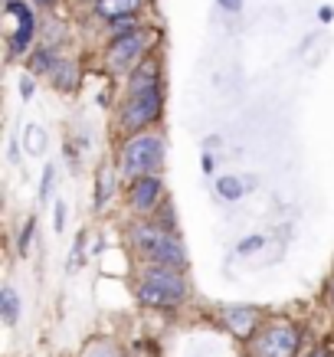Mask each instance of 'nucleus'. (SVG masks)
Here are the masks:
<instances>
[{"label": "nucleus", "mask_w": 334, "mask_h": 357, "mask_svg": "<svg viewBox=\"0 0 334 357\" xmlns=\"http://www.w3.org/2000/svg\"><path fill=\"white\" fill-rule=\"evenodd\" d=\"M243 190H246V184H243L239 177H220V181H216V194L223 197V200H239Z\"/></svg>", "instance_id": "obj_14"}, {"label": "nucleus", "mask_w": 334, "mask_h": 357, "mask_svg": "<svg viewBox=\"0 0 334 357\" xmlns=\"http://www.w3.org/2000/svg\"><path fill=\"white\" fill-rule=\"evenodd\" d=\"M256 246H262V236H252V239H246V243L239 246V252H249V249H256Z\"/></svg>", "instance_id": "obj_21"}, {"label": "nucleus", "mask_w": 334, "mask_h": 357, "mask_svg": "<svg viewBox=\"0 0 334 357\" xmlns=\"http://www.w3.org/2000/svg\"><path fill=\"white\" fill-rule=\"evenodd\" d=\"M63 223H66V206L56 204V229H63Z\"/></svg>", "instance_id": "obj_22"}, {"label": "nucleus", "mask_w": 334, "mask_h": 357, "mask_svg": "<svg viewBox=\"0 0 334 357\" xmlns=\"http://www.w3.org/2000/svg\"><path fill=\"white\" fill-rule=\"evenodd\" d=\"M50 76H53V82L59 89H73V86H76V69H73L69 63H56Z\"/></svg>", "instance_id": "obj_15"}, {"label": "nucleus", "mask_w": 334, "mask_h": 357, "mask_svg": "<svg viewBox=\"0 0 334 357\" xmlns=\"http://www.w3.org/2000/svg\"><path fill=\"white\" fill-rule=\"evenodd\" d=\"M0 314H3V325H17L20 321V298L13 292V285H7L0 292Z\"/></svg>", "instance_id": "obj_12"}, {"label": "nucleus", "mask_w": 334, "mask_h": 357, "mask_svg": "<svg viewBox=\"0 0 334 357\" xmlns=\"http://www.w3.org/2000/svg\"><path fill=\"white\" fill-rule=\"evenodd\" d=\"M131 239H135V246L141 249V256L151 259L154 266H167V269H183V266H187V249H183L181 239L174 236V233H167V229L141 223V227L131 229Z\"/></svg>", "instance_id": "obj_1"}, {"label": "nucleus", "mask_w": 334, "mask_h": 357, "mask_svg": "<svg viewBox=\"0 0 334 357\" xmlns=\"http://www.w3.org/2000/svg\"><path fill=\"white\" fill-rule=\"evenodd\" d=\"M331 305H334V285H331Z\"/></svg>", "instance_id": "obj_26"}, {"label": "nucleus", "mask_w": 334, "mask_h": 357, "mask_svg": "<svg viewBox=\"0 0 334 357\" xmlns=\"http://www.w3.org/2000/svg\"><path fill=\"white\" fill-rule=\"evenodd\" d=\"M26 154H43V148H46V135H43V128L40 125H26Z\"/></svg>", "instance_id": "obj_16"}, {"label": "nucleus", "mask_w": 334, "mask_h": 357, "mask_svg": "<svg viewBox=\"0 0 334 357\" xmlns=\"http://www.w3.org/2000/svg\"><path fill=\"white\" fill-rule=\"evenodd\" d=\"M112 190H115V174H112V167H98V174H96V206H105V200L112 197Z\"/></svg>", "instance_id": "obj_13"}, {"label": "nucleus", "mask_w": 334, "mask_h": 357, "mask_svg": "<svg viewBox=\"0 0 334 357\" xmlns=\"http://www.w3.org/2000/svg\"><path fill=\"white\" fill-rule=\"evenodd\" d=\"M148 89H158V63H154V59H144V63L131 73L128 96H135V92H148Z\"/></svg>", "instance_id": "obj_10"}, {"label": "nucleus", "mask_w": 334, "mask_h": 357, "mask_svg": "<svg viewBox=\"0 0 334 357\" xmlns=\"http://www.w3.org/2000/svg\"><path fill=\"white\" fill-rule=\"evenodd\" d=\"M223 325H227L229 335L249 341L259 328V312L252 308V305H229L227 312H223Z\"/></svg>", "instance_id": "obj_8"}, {"label": "nucleus", "mask_w": 334, "mask_h": 357, "mask_svg": "<svg viewBox=\"0 0 334 357\" xmlns=\"http://www.w3.org/2000/svg\"><path fill=\"white\" fill-rule=\"evenodd\" d=\"M161 194H164V184H161V177H158V174H148V177L131 181V206L141 210V213L154 210L158 200H161Z\"/></svg>", "instance_id": "obj_9"}, {"label": "nucleus", "mask_w": 334, "mask_h": 357, "mask_svg": "<svg viewBox=\"0 0 334 357\" xmlns=\"http://www.w3.org/2000/svg\"><path fill=\"white\" fill-rule=\"evenodd\" d=\"M33 229H36V220H26V227H23V233H20V256H26V252H30Z\"/></svg>", "instance_id": "obj_19"}, {"label": "nucleus", "mask_w": 334, "mask_h": 357, "mask_svg": "<svg viewBox=\"0 0 334 357\" xmlns=\"http://www.w3.org/2000/svg\"><path fill=\"white\" fill-rule=\"evenodd\" d=\"M144 46H148V33H141V30L121 33V36H115V43L108 50V63L115 66V69H131V63L144 53Z\"/></svg>", "instance_id": "obj_6"}, {"label": "nucleus", "mask_w": 334, "mask_h": 357, "mask_svg": "<svg viewBox=\"0 0 334 357\" xmlns=\"http://www.w3.org/2000/svg\"><path fill=\"white\" fill-rule=\"evenodd\" d=\"M298 328L291 321H269V325L252 335V351L256 357H295L298 354Z\"/></svg>", "instance_id": "obj_4"}, {"label": "nucleus", "mask_w": 334, "mask_h": 357, "mask_svg": "<svg viewBox=\"0 0 334 357\" xmlns=\"http://www.w3.org/2000/svg\"><path fill=\"white\" fill-rule=\"evenodd\" d=\"M20 96H23V98H30V96H33V79H26V76L20 79Z\"/></svg>", "instance_id": "obj_20"}, {"label": "nucleus", "mask_w": 334, "mask_h": 357, "mask_svg": "<svg viewBox=\"0 0 334 357\" xmlns=\"http://www.w3.org/2000/svg\"><path fill=\"white\" fill-rule=\"evenodd\" d=\"M7 13L17 17V33L10 36V56H23L26 46H30L33 33H36V20H33V10L23 3V0H7Z\"/></svg>", "instance_id": "obj_7"}, {"label": "nucleus", "mask_w": 334, "mask_h": 357, "mask_svg": "<svg viewBox=\"0 0 334 357\" xmlns=\"http://www.w3.org/2000/svg\"><path fill=\"white\" fill-rule=\"evenodd\" d=\"M161 115V89H148V92H135L125 102L121 112V125L125 128H144Z\"/></svg>", "instance_id": "obj_5"}, {"label": "nucleus", "mask_w": 334, "mask_h": 357, "mask_svg": "<svg viewBox=\"0 0 334 357\" xmlns=\"http://www.w3.org/2000/svg\"><path fill=\"white\" fill-rule=\"evenodd\" d=\"M53 181H56V167H53V164H46V167H43V184H40V200H50Z\"/></svg>", "instance_id": "obj_18"}, {"label": "nucleus", "mask_w": 334, "mask_h": 357, "mask_svg": "<svg viewBox=\"0 0 334 357\" xmlns=\"http://www.w3.org/2000/svg\"><path fill=\"white\" fill-rule=\"evenodd\" d=\"M161 164H164V141L154 138V135H138V138H131L121 148V171L131 181L158 174Z\"/></svg>", "instance_id": "obj_3"}, {"label": "nucleus", "mask_w": 334, "mask_h": 357, "mask_svg": "<svg viewBox=\"0 0 334 357\" xmlns=\"http://www.w3.org/2000/svg\"><path fill=\"white\" fill-rule=\"evenodd\" d=\"M36 3H50V0H36Z\"/></svg>", "instance_id": "obj_27"}, {"label": "nucleus", "mask_w": 334, "mask_h": 357, "mask_svg": "<svg viewBox=\"0 0 334 357\" xmlns=\"http://www.w3.org/2000/svg\"><path fill=\"white\" fill-rule=\"evenodd\" d=\"M220 7H227V10H239V7H243V0H220Z\"/></svg>", "instance_id": "obj_23"}, {"label": "nucleus", "mask_w": 334, "mask_h": 357, "mask_svg": "<svg viewBox=\"0 0 334 357\" xmlns=\"http://www.w3.org/2000/svg\"><path fill=\"white\" fill-rule=\"evenodd\" d=\"M138 298L148 308H174L187 298V282L181 269H167V266H151L138 282Z\"/></svg>", "instance_id": "obj_2"}, {"label": "nucleus", "mask_w": 334, "mask_h": 357, "mask_svg": "<svg viewBox=\"0 0 334 357\" xmlns=\"http://www.w3.org/2000/svg\"><path fill=\"white\" fill-rule=\"evenodd\" d=\"M141 7V0H96V10L105 17V20H121V17H131V13Z\"/></svg>", "instance_id": "obj_11"}, {"label": "nucleus", "mask_w": 334, "mask_h": 357, "mask_svg": "<svg viewBox=\"0 0 334 357\" xmlns=\"http://www.w3.org/2000/svg\"><path fill=\"white\" fill-rule=\"evenodd\" d=\"M82 357H119V351L108 344V341H92V344L86 347V354Z\"/></svg>", "instance_id": "obj_17"}, {"label": "nucleus", "mask_w": 334, "mask_h": 357, "mask_svg": "<svg viewBox=\"0 0 334 357\" xmlns=\"http://www.w3.org/2000/svg\"><path fill=\"white\" fill-rule=\"evenodd\" d=\"M204 171H206V174L213 171V158H210V154H204Z\"/></svg>", "instance_id": "obj_24"}, {"label": "nucleus", "mask_w": 334, "mask_h": 357, "mask_svg": "<svg viewBox=\"0 0 334 357\" xmlns=\"http://www.w3.org/2000/svg\"><path fill=\"white\" fill-rule=\"evenodd\" d=\"M308 357H328V351H312Z\"/></svg>", "instance_id": "obj_25"}]
</instances>
